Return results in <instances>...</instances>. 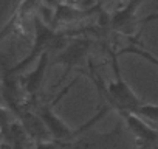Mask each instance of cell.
<instances>
[{
  "mask_svg": "<svg viewBox=\"0 0 158 149\" xmlns=\"http://www.w3.org/2000/svg\"><path fill=\"white\" fill-rule=\"evenodd\" d=\"M143 3V0H129V2L124 5V8L118 10L112 19H110V25L115 31L121 33V34H126V36H132L136 30L138 25H146L149 23L150 20H155L158 19V14H153L150 17H146L143 20H138L136 19V10L138 6Z\"/></svg>",
  "mask_w": 158,
  "mask_h": 149,
  "instance_id": "obj_1",
  "label": "cell"
},
{
  "mask_svg": "<svg viewBox=\"0 0 158 149\" xmlns=\"http://www.w3.org/2000/svg\"><path fill=\"white\" fill-rule=\"evenodd\" d=\"M13 27H14V19H13V20H11V22H10V23H8V25H6V27L2 30V31H0V40H2V39H3V37H5V36H6V34H8V33L13 30Z\"/></svg>",
  "mask_w": 158,
  "mask_h": 149,
  "instance_id": "obj_5",
  "label": "cell"
},
{
  "mask_svg": "<svg viewBox=\"0 0 158 149\" xmlns=\"http://www.w3.org/2000/svg\"><path fill=\"white\" fill-rule=\"evenodd\" d=\"M89 48H90V40L89 39H77L60 53V56L57 57V62L65 64V71H64V76L59 79L57 86L60 83H64V79L68 76V73L71 71V68L85 57Z\"/></svg>",
  "mask_w": 158,
  "mask_h": 149,
  "instance_id": "obj_3",
  "label": "cell"
},
{
  "mask_svg": "<svg viewBox=\"0 0 158 149\" xmlns=\"http://www.w3.org/2000/svg\"><path fill=\"white\" fill-rule=\"evenodd\" d=\"M6 121V113L3 110H0V123H5Z\"/></svg>",
  "mask_w": 158,
  "mask_h": 149,
  "instance_id": "obj_6",
  "label": "cell"
},
{
  "mask_svg": "<svg viewBox=\"0 0 158 149\" xmlns=\"http://www.w3.org/2000/svg\"><path fill=\"white\" fill-rule=\"evenodd\" d=\"M48 65V51H44L40 54V59H39V65L36 67V70L33 73H30L28 76L23 79V84H25V89L30 95H34L40 84H42V79H44V73H45V68Z\"/></svg>",
  "mask_w": 158,
  "mask_h": 149,
  "instance_id": "obj_4",
  "label": "cell"
},
{
  "mask_svg": "<svg viewBox=\"0 0 158 149\" xmlns=\"http://www.w3.org/2000/svg\"><path fill=\"white\" fill-rule=\"evenodd\" d=\"M121 127L116 126L109 134L84 135L82 140L76 141L68 149H121Z\"/></svg>",
  "mask_w": 158,
  "mask_h": 149,
  "instance_id": "obj_2",
  "label": "cell"
},
{
  "mask_svg": "<svg viewBox=\"0 0 158 149\" xmlns=\"http://www.w3.org/2000/svg\"><path fill=\"white\" fill-rule=\"evenodd\" d=\"M155 149H158V146H156V147H155Z\"/></svg>",
  "mask_w": 158,
  "mask_h": 149,
  "instance_id": "obj_7",
  "label": "cell"
}]
</instances>
